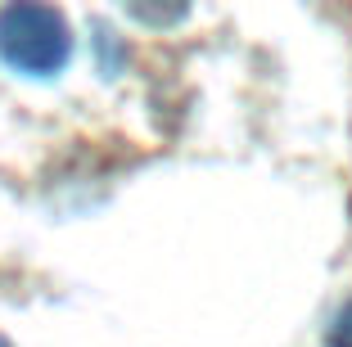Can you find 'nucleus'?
<instances>
[{"instance_id":"obj_3","label":"nucleus","mask_w":352,"mask_h":347,"mask_svg":"<svg viewBox=\"0 0 352 347\" xmlns=\"http://www.w3.org/2000/svg\"><path fill=\"white\" fill-rule=\"evenodd\" d=\"M330 347H352V306H343L330 325Z\"/></svg>"},{"instance_id":"obj_1","label":"nucleus","mask_w":352,"mask_h":347,"mask_svg":"<svg viewBox=\"0 0 352 347\" xmlns=\"http://www.w3.org/2000/svg\"><path fill=\"white\" fill-rule=\"evenodd\" d=\"M73 54V32L45 0H10L0 10V59L28 77H54Z\"/></svg>"},{"instance_id":"obj_2","label":"nucleus","mask_w":352,"mask_h":347,"mask_svg":"<svg viewBox=\"0 0 352 347\" xmlns=\"http://www.w3.org/2000/svg\"><path fill=\"white\" fill-rule=\"evenodd\" d=\"M118 5L145 27H172L190 14V0H118Z\"/></svg>"},{"instance_id":"obj_4","label":"nucleus","mask_w":352,"mask_h":347,"mask_svg":"<svg viewBox=\"0 0 352 347\" xmlns=\"http://www.w3.org/2000/svg\"><path fill=\"white\" fill-rule=\"evenodd\" d=\"M0 347H10V343H5V338H0Z\"/></svg>"}]
</instances>
